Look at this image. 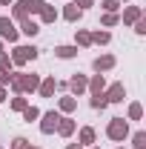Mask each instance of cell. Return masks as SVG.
<instances>
[{
  "label": "cell",
  "instance_id": "1",
  "mask_svg": "<svg viewBox=\"0 0 146 149\" xmlns=\"http://www.w3.org/2000/svg\"><path fill=\"white\" fill-rule=\"evenodd\" d=\"M12 86H15V92H35L37 86H40V77L37 74L17 72V74H12Z\"/></svg>",
  "mask_w": 146,
  "mask_h": 149
},
{
  "label": "cell",
  "instance_id": "2",
  "mask_svg": "<svg viewBox=\"0 0 146 149\" xmlns=\"http://www.w3.org/2000/svg\"><path fill=\"white\" fill-rule=\"evenodd\" d=\"M106 135H109L112 141H123L129 135V123L123 120V118H112L109 120V129H106Z\"/></svg>",
  "mask_w": 146,
  "mask_h": 149
},
{
  "label": "cell",
  "instance_id": "3",
  "mask_svg": "<svg viewBox=\"0 0 146 149\" xmlns=\"http://www.w3.org/2000/svg\"><path fill=\"white\" fill-rule=\"evenodd\" d=\"M37 57V49L35 46H17V49H15V55H12V63H26V60H35Z\"/></svg>",
  "mask_w": 146,
  "mask_h": 149
},
{
  "label": "cell",
  "instance_id": "4",
  "mask_svg": "<svg viewBox=\"0 0 146 149\" xmlns=\"http://www.w3.org/2000/svg\"><path fill=\"white\" fill-rule=\"evenodd\" d=\"M57 120H60V112H46L43 115V123H40V132L43 135H52L57 129Z\"/></svg>",
  "mask_w": 146,
  "mask_h": 149
},
{
  "label": "cell",
  "instance_id": "5",
  "mask_svg": "<svg viewBox=\"0 0 146 149\" xmlns=\"http://www.w3.org/2000/svg\"><path fill=\"white\" fill-rule=\"evenodd\" d=\"M0 37H6V40H17V29H15V23L9 17H0Z\"/></svg>",
  "mask_w": 146,
  "mask_h": 149
},
{
  "label": "cell",
  "instance_id": "6",
  "mask_svg": "<svg viewBox=\"0 0 146 149\" xmlns=\"http://www.w3.org/2000/svg\"><path fill=\"white\" fill-rule=\"evenodd\" d=\"M109 103H117V100H123L126 97V89H123V83H115V86H109V92L103 95Z\"/></svg>",
  "mask_w": 146,
  "mask_h": 149
},
{
  "label": "cell",
  "instance_id": "7",
  "mask_svg": "<svg viewBox=\"0 0 146 149\" xmlns=\"http://www.w3.org/2000/svg\"><path fill=\"white\" fill-rule=\"evenodd\" d=\"M103 86H106V80H103V74H95L89 83H86V89H92V95H100L103 92Z\"/></svg>",
  "mask_w": 146,
  "mask_h": 149
},
{
  "label": "cell",
  "instance_id": "8",
  "mask_svg": "<svg viewBox=\"0 0 146 149\" xmlns=\"http://www.w3.org/2000/svg\"><path fill=\"white\" fill-rule=\"evenodd\" d=\"M20 32H23V35H29V37H35L37 32H40V26H37L35 20L26 17V20H20Z\"/></svg>",
  "mask_w": 146,
  "mask_h": 149
},
{
  "label": "cell",
  "instance_id": "9",
  "mask_svg": "<svg viewBox=\"0 0 146 149\" xmlns=\"http://www.w3.org/2000/svg\"><path fill=\"white\" fill-rule=\"evenodd\" d=\"M55 86H57L55 77H46V80H43L37 89H40V95H43V97H52V95H55Z\"/></svg>",
  "mask_w": 146,
  "mask_h": 149
},
{
  "label": "cell",
  "instance_id": "10",
  "mask_svg": "<svg viewBox=\"0 0 146 149\" xmlns=\"http://www.w3.org/2000/svg\"><path fill=\"white\" fill-rule=\"evenodd\" d=\"M112 66H115V57H112V55L95 57V69H97V72H106V69H112Z\"/></svg>",
  "mask_w": 146,
  "mask_h": 149
},
{
  "label": "cell",
  "instance_id": "11",
  "mask_svg": "<svg viewBox=\"0 0 146 149\" xmlns=\"http://www.w3.org/2000/svg\"><path fill=\"white\" fill-rule=\"evenodd\" d=\"M57 132H60L63 138H69V135L74 132V120H69V118H60V120H57Z\"/></svg>",
  "mask_w": 146,
  "mask_h": 149
},
{
  "label": "cell",
  "instance_id": "12",
  "mask_svg": "<svg viewBox=\"0 0 146 149\" xmlns=\"http://www.w3.org/2000/svg\"><path fill=\"white\" fill-rule=\"evenodd\" d=\"M86 83H89V80H86L83 74H74L69 86H72V92H74V95H80V92H86Z\"/></svg>",
  "mask_w": 146,
  "mask_h": 149
},
{
  "label": "cell",
  "instance_id": "13",
  "mask_svg": "<svg viewBox=\"0 0 146 149\" xmlns=\"http://www.w3.org/2000/svg\"><path fill=\"white\" fill-rule=\"evenodd\" d=\"M12 15H15V20H26V17H29V9H26V0H20V3H15Z\"/></svg>",
  "mask_w": 146,
  "mask_h": 149
},
{
  "label": "cell",
  "instance_id": "14",
  "mask_svg": "<svg viewBox=\"0 0 146 149\" xmlns=\"http://www.w3.org/2000/svg\"><path fill=\"white\" fill-rule=\"evenodd\" d=\"M26 9H29V15H40L46 9V0H26Z\"/></svg>",
  "mask_w": 146,
  "mask_h": 149
},
{
  "label": "cell",
  "instance_id": "15",
  "mask_svg": "<svg viewBox=\"0 0 146 149\" xmlns=\"http://www.w3.org/2000/svg\"><path fill=\"white\" fill-rule=\"evenodd\" d=\"M80 15H83V9L74 3V6H66V12H63V17L66 20H80Z\"/></svg>",
  "mask_w": 146,
  "mask_h": 149
},
{
  "label": "cell",
  "instance_id": "16",
  "mask_svg": "<svg viewBox=\"0 0 146 149\" xmlns=\"http://www.w3.org/2000/svg\"><path fill=\"white\" fill-rule=\"evenodd\" d=\"M40 17H43V23H55V20H57V12L49 6V3H46V9L40 12Z\"/></svg>",
  "mask_w": 146,
  "mask_h": 149
},
{
  "label": "cell",
  "instance_id": "17",
  "mask_svg": "<svg viewBox=\"0 0 146 149\" xmlns=\"http://www.w3.org/2000/svg\"><path fill=\"white\" fill-rule=\"evenodd\" d=\"M138 17H140V9H138V6H129L126 12H123V20H126V23H135Z\"/></svg>",
  "mask_w": 146,
  "mask_h": 149
},
{
  "label": "cell",
  "instance_id": "18",
  "mask_svg": "<svg viewBox=\"0 0 146 149\" xmlns=\"http://www.w3.org/2000/svg\"><path fill=\"white\" fill-rule=\"evenodd\" d=\"M55 52H57V57H74L77 55V46H57Z\"/></svg>",
  "mask_w": 146,
  "mask_h": 149
},
{
  "label": "cell",
  "instance_id": "19",
  "mask_svg": "<svg viewBox=\"0 0 146 149\" xmlns=\"http://www.w3.org/2000/svg\"><path fill=\"white\" fill-rule=\"evenodd\" d=\"M77 109V100H74V97H63V100H60V112H74Z\"/></svg>",
  "mask_w": 146,
  "mask_h": 149
},
{
  "label": "cell",
  "instance_id": "20",
  "mask_svg": "<svg viewBox=\"0 0 146 149\" xmlns=\"http://www.w3.org/2000/svg\"><path fill=\"white\" fill-rule=\"evenodd\" d=\"M23 118L32 123V120H37V118H40V109H37V106H26V109H23Z\"/></svg>",
  "mask_w": 146,
  "mask_h": 149
},
{
  "label": "cell",
  "instance_id": "21",
  "mask_svg": "<svg viewBox=\"0 0 146 149\" xmlns=\"http://www.w3.org/2000/svg\"><path fill=\"white\" fill-rule=\"evenodd\" d=\"M92 141H95V129L92 126H83L80 129V143H92Z\"/></svg>",
  "mask_w": 146,
  "mask_h": 149
},
{
  "label": "cell",
  "instance_id": "22",
  "mask_svg": "<svg viewBox=\"0 0 146 149\" xmlns=\"http://www.w3.org/2000/svg\"><path fill=\"white\" fill-rule=\"evenodd\" d=\"M92 106H95V109H106V106H109V100L103 97V92H100V95H92Z\"/></svg>",
  "mask_w": 146,
  "mask_h": 149
},
{
  "label": "cell",
  "instance_id": "23",
  "mask_svg": "<svg viewBox=\"0 0 146 149\" xmlns=\"http://www.w3.org/2000/svg\"><path fill=\"white\" fill-rule=\"evenodd\" d=\"M109 40H112L109 32H95V35H92V43H97V46H100V43H109Z\"/></svg>",
  "mask_w": 146,
  "mask_h": 149
},
{
  "label": "cell",
  "instance_id": "24",
  "mask_svg": "<svg viewBox=\"0 0 146 149\" xmlns=\"http://www.w3.org/2000/svg\"><path fill=\"white\" fill-rule=\"evenodd\" d=\"M132 143H135V149H146V132H138L132 138Z\"/></svg>",
  "mask_w": 146,
  "mask_h": 149
},
{
  "label": "cell",
  "instance_id": "25",
  "mask_svg": "<svg viewBox=\"0 0 146 149\" xmlns=\"http://www.w3.org/2000/svg\"><path fill=\"white\" fill-rule=\"evenodd\" d=\"M9 69H12V57L6 52H0V72H9Z\"/></svg>",
  "mask_w": 146,
  "mask_h": 149
},
{
  "label": "cell",
  "instance_id": "26",
  "mask_svg": "<svg viewBox=\"0 0 146 149\" xmlns=\"http://www.w3.org/2000/svg\"><path fill=\"white\" fill-rule=\"evenodd\" d=\"M140 115H143L140 103H132V106H129V118H132V120H140Z\"/></svg>",
  "mask_w": 146,
  "mask_h": 149
},
{
  "label": "cell",
  "instance_id": "27",
  "mask_svg": "<svg viewBox=\"0 0 146 149\" xmlns=\"http://www.w3.org/2000/svg\"><path fill=\"white\" fill-rule=\"evenodd\" d=\"M103 9L106 12H117L120 9V0H103Z\"/></svg>",
  "mask_w": 146,
  "mask_h": 149
},
{
  "label": "cell",
  "instance_id": "28",
  "mask_svg": "<svg viewBox=\"0 0 146 149\" xmlns=\"http://www.w3.org/2000/svg\"><path fill=\"white\" fill-rule=\"evenodd\" d=\"M77 43H80V46H89V43H92V35H89V32H77Z\"/></svg>",
  "mask_w": 146,
  "mask_h": 149
},
{
  "label": "cell",
  "instance_id": "29",
  "mask_svg": "<svg viewBox=\"0 0 146 149\" xmlns=\"http://www.w3.org/2000/svg\"><path fill=\"white\" fill-rule=\"evenodd\" d=\"M115 23H117V15L115 12H106L103 15V26H115Z\"/></svg>",
  "mask_w": 146,
  "mask_h": 149
},
{
  "label": "cell",
  "instance_id": "30",
  "mask_svg": "<svg viewBox=\"0 0 146 149\" xmlns=\"http://www.w3.org/2000/svg\"><path fill=\"white\" fill-rule=\"evenodd\" d=\"M12 149H29V141L26 138H15L12 141Z\"/></svg>",
  "mask_w": 146,
  "mask_h": 149
},
{
  "label": "cell",
  "instance_id": "31",
  "mask_svg": "<svg viewBox=\"0 0 146 149\" xmlns=\"http://www.w3.org/2000/svg\"><path fill=\"white\" fill-rule=\"evenodd\" d=\"M135 32H138V35H146V20H143V17L135 20Z\"/></svg>",
  "mask_w": 146,
  "mask_h": 149
},
{
  "label": "cell",
  "instance_id": "32",
  "mask_svg": "<svg viewBox=\"0 0 146 149\" xmlns=\"http://www.w3.org/2000/svg\"><path fill=\"white\" fill-rule=\"evenodd\" d=\"M12 109L23 112V109H26V100H23V97H15V100H12Z\"/></svg>",
  "mask_w": 146,
  "mask_h": 149
},
{
  "label": "cell",
  "instance_id": "33",
  "mask_svg": "<svg viewBox=\"0 0 146 149\" xmlns=\"http://www.w3.org/2000/svg\"><path fill=\"white\" fill-rule=\"evenodd\" d=\"M6 83H12V72H0V86H6Z\"/></svg>",
  "mask_w": 146,
  "mask_h": 149
},
{
  "label": "cell",
  "instance_id": "34",
  "mask_svg": "<svg viewBox=\"0 0 146 149\" xmlns=\"http://www.w3.org/2000/svg\"><path fill=\"white\" fill-rule=\"evenodd\" d=\"M77 3H80V9H89L92 6V0H77Z\"/></svg>",
  "mask_w": 146,
  "mask_h": 149
},
{
  "label": "cell",
  "instance_id": "35",
  "mask_svg": "<svg viewBox=\"0 0 146 149\" xmlns=\"http://www.w3.org/2000/svg\"><path fill=\"white\" fill-rule=\"evenodd\" d=\"M66 149H83V146H80V143H69Z\"/></svg>",
  "mask_w": 146,
  "mask_h": 149
},
{
  "label": "cell",
  "instance_id": "36",
  "mask_svg": "<svg viewBox=\"0 0 146 149\" xmlns=\"http://www.w3.org/2000/svg\"><path fill=\"white\" fill-rule=\"evenodd\" d=\"M12 3H15V0H0V6H12Z\"/></svg>",
  "mask_w": 146,
  "mask_h": 149
},
{
  "label": "cell",
  "instance_id": "37",
  "mask_svg": "<svg viewBox=\"0 0 146 149\" xmlns=\"http://www.w3.org/2000/svg\"><path fill=\"white\" fill-rule=\"evenodd\" d=\"M0 100H6V89L3 86H0Z\"/></svg>",
  "mask_w": 146,
  "mask_h": 149
},
{
  "label": "cell",
  "instance_id": "38",
  "mask_svg": "<svg viewBox=\"0 0 146 149\" xmlns=\"http://www.w3.org/2000/svg\"><path fill=\"white\" fill-rule=\"evenodd\" d=\"M29 149H37V146H29Z\"/></svg>",
  "mask_w": 146,
  "mask_h": 149
},
{
  "label": "cell",
  "instance_id": "39",
  "mask_svg": "<svg viewBox=\"0 0 146 149\" xmlns=\"http://www.w3.org/2000/svg\"><path fill=\"white\" fill-rule=\"evenodd\" d=\"M117 149H123V146H117Z\"/></svg>",
  "mask_w": 146,
  "mask_h": 149
}]
</instances>
